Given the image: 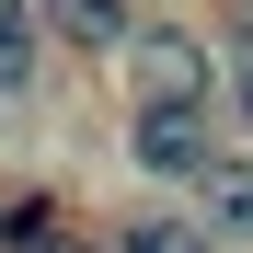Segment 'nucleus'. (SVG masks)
<instances>
[{
  "label": "nucleus",
  "instance_id": "obj_1",
  "mask_svg": "<svg viewBox=\"0 0 253 253\" xmlns=\"http://www.w3.org/2000/svg\"><path fill=\"white\" fill-rule=\"evenodd\" d=\"M126 161H138V173H161V184H207V173H219L207 115H184V104H138V126H126Z\"/></svg>",
  "mask_w": 253,
  "mask_h": 253
},
{
  "label": "nucleus",
  "instance_id": "obj_2",
  "mask_svg": "<svg viewBox=\"0 0 253 253\" xmlns=\"http://www.w3.org/2000/svg\"><path fill=\"white\" fill-rule=\"evenodd\" d=\"M126 58H138V92H150V104H184V115H207V46H196L184 23H150Z\"/></svg>",
  "mask_w": 253,
  "mask_h": 253
},
{
  "label": "nucleus",
  "instance_id": "obj_3",
  "mask_svg": "<svg viewBox=\"0 0 253 253\" xmlns=\"http://www.w3.org/2000/svg\"><path fill=\"white\" fill-rule=\"evenodd\" d=\"M35 12H46V35L81 46V58H126L138 46V0H35Z\"/></svg>",
  "mask_w": 253,
  "mask_h": 253
},
{
  "label": "nucleus",
  "instance_id": "obj_4",
  "mask_svg": "<svg viewBox=\"0 0 253 253\" xmlns=\"http://www.w3.org/2000/svg\"><path fill=\"white\" fill-rule=\"evenodd\" d=\"M115 253H207V230H196V219H126Z\"/></svg>",
  "mask_w": 253,
  "mask_h": 253
},
{
  "label": "nucleus",
  "instance_id": "obj_5",
  "mask_svg": "<svg viewBox=\"0 0 253 253\" xmlns=\"http://www.w3.org/2000/svg\"><path fill=\"white\" fill-rule=\"evenodd\" d=\"M207 207H219V230H253V173H219Z\"/></svg>",
  "mask_w": 253,
  "mask_h": 253
},
{
  "label": "nucleus",
  "instance_id": "obj_6",
  "mask_svg": "<svg viewBox=\"0 0 253 253\" xmlns=\"http://www.w3.org/2000/svg\"><path fill=\"white\" fill-rule=\"evenodd\" d=\"M230 126H242V138H253V46L230 58Z\"/></svg>",
  "mask_w": 253,
  "mask_h": 253
},
{
  "label": "nucleus",
  "instance_id": "obj_7",
  "mask_svg": "<svg viewBox=\"0 0 253 253\" xmlns=\"http://www.w3.org/2000/svg\"><path fill=\"white\" fill-rule=\"evenodd\" d=\"M23 81V12H0V92Z\"/></svg>",
  "mask_w": 253,
  "mask_h": 253
}]
</instances>
